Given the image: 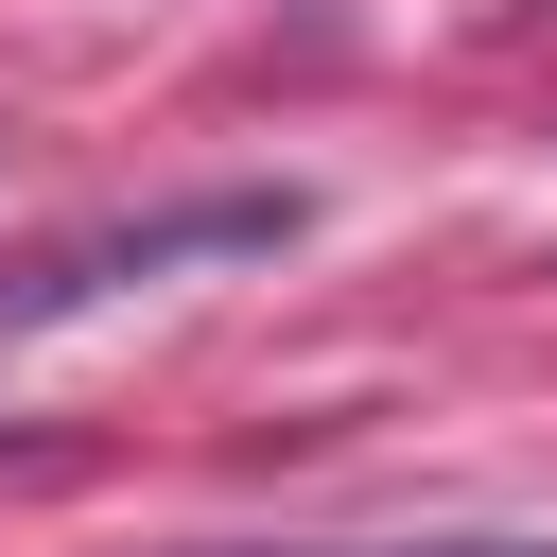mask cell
<instances>
[{
  "mask_svg": "<svg viewBox=\"0 0 557 557\" xmlns=\"http://www.w3.org/2000/svg\"><path fill=\"white\" fill-rule=\"evenodd\" d=\"M296 244V191H191V209H139V226H70L35 261H0V331H52L122 278H191V261H278Z\"/></svg>",
  "mask_w": 557,
  "mask_h": 557,
  "instance_id": "obj_1",
  "label": "cell"
},
{
  "mask_svg": "<svg viewBox=\"0 0 557 557\" xmlns=\"http://www.w3.org/2000/svg\"><path fill=\"white\" fill-rule=\"evenodd\" d=\"M244 557H278V540H244ZM296 557H557V540H296Z\"/></svg>",
  "mask_w": 557,
  "mask_h": 557,
  "instance_id": "obj_2",
  "label": "cell"
}]
</instances>
